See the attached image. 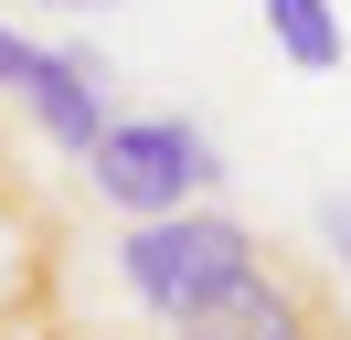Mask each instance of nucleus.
<instances>
[{
    "label": "nucleus",
    "mask_w": 351,
    "mask_h": 340,
    "mask_svg": "<svg viewBox=\"0 0 351 340\" xmlns=\"http://www.w3.org/2000/svg\"><path fill=\"white\" fill-rule=\"evenodd\" d=\"M256 255H266L256 223H234V212H213V202H181V212H149V223L117 234V287H128L149 319H171V330H181V319L213 308Z\"/></svg>",
    "instance_id": "f257e3e1"
},
{
    "label": "nucleus",
    "mask_w": 351,
    "mask_h": 340,
    "mask_svg": "<svg viewBox=\"0 0 351 340\" xmlns=\"http://www.w3.org/2000/svg\"><path fill=\"white\" fill-rule=\"evenodd\" d=\"M86 181L107 212L149 223V212H181V202H213L223 191V149L202 138L192 117H117L107 138L86 149Z\"/></svg>",
    "instance_id": "f03ea898"
},
{
    "label": "nucleus",
    "mask_w": 351,
    "mask_h": 340,
    "mask_svg": "<svg viewBox=\"0 0 351 340\" xmlns=\"http://www.w3.org/2000/svg\"><path fill=\"white\" fill-rule=\"evenodd\" d=\"M181 340H351L341 298H330L319 266H287V255H256L213 308L181 319Z\"/></svg>",
    "instance_id": "7ed1b4c3"
},
{
    "label": "nucleus",
    "mask_w": 351,
    "mask_h": 340,
    "mask_svg": "<svg viewBox=\"0 0 351 340\" xmlns=\"http://www.w3.org/2000/svg\"><path fill=\"white\" fill-rule=\"evenodd\" d=\"M11 106H22V117L64 149V160H86V149L117 127V75L86 53V42H43V75H32Z\"/></svg>",
    "instance_id": "20e7f679"
},
{
    "label": "nucleus",
    "mask_w": 351,
    "mask_h": 340,
    "mask_svg": "<svg viewBox=\"0 0 351 340\" xmlns=\"http://www.w3.org/2000/svg\"><path fill=\"white\" fill-rule=\"evenodd\" d=\"M266 42H277L298 75H330V64L351 53V32H341V11H330V0H266Z\"/></svg>",
    "instance_id": "39448f33"
},
{
    "label": "nucleus",
    "mask_w": 351,
    "mask_h": 340,
    "mask_svg": "<svg viewBox=\"0 0 351 340\" xmlns=\"http://www.w3.org/2000/svg\"><path fill=\"white\" fill-rule=\"evenodd\" d=\"M32 75H43V42H22L11 21H0V96H22Z\"/></svg>",
    "instance_id": "423d86ee"
},
{
    "label": "nucleus",
    "mask_w": 351,
    "mask_h": 340,
    "mask_svg": "<svg viewBox=\"0 0 351 340\" xmlns=\"http://www.w3.org/2000/svg\"><path fill=\"white\" fill-rule=\"evenodd\" d=\"M319 234H330V266L351 276V202H319Z\"/></svg>",
    "instance_id": "0eeeda50"
},
{
    "label": "nucleus",
    "mask_w": 351,
    "mask_h": 340,
    "mask_svg": "<svg viewBox=\"0 0 351 340\" xmlns=\"http://www.w3.org/2000/svg\"><path fill=\"white\" fill-rule=\"evenodd\" d=\"M32 11H107V0H32Z\"/></svg>",
    "instance_id": "6e6552de"
}]
</instances>
